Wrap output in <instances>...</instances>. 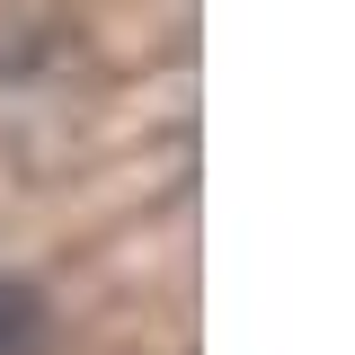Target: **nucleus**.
Wrapping results in <instances>:
<instances>
[{
    "label": "nucleus",
    "mask_w": 355,
    "mask_h": 355,
    "mask_svg": "<svg viewBox=\"0 0 355 355\" xmlns=\"http://www.w3.org/2000/svg\"><path fill=\"white\" fill-rule=\"evenodd\" d=\"M36 347H44V302L0 275V355H36Z\"/></svg>",
    "instance_id": "1"
}]
</instances>
